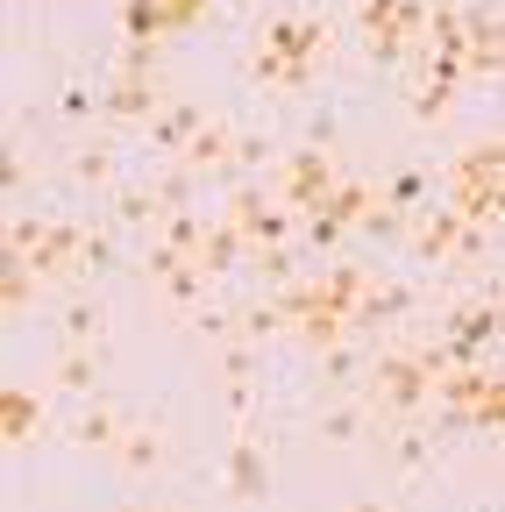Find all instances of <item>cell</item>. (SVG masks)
<instances>
[{
  "label": "cell",
  "instance_id": "cell-6",
  "mask_svg": "<svg viewBox=\"0 0 505 512\" xmlns=\"http://www.w3.org/2000/svg\"><path fill=\"white\" fill-rule=\"evenodd\" d=\"M349 512H385V505H349Z\"/></svg>",
  "mask_w": 505,
  "mask_h": 512
},
{
  "label": "cell",
  "instance_id": "cell-5",
  "mask_svg": "<svg viewBox=\"0 0 505 512\" xmlns=\"http://www.w3.org/2000/svg\"><path fill=\"white\" fill-rule=\"evenodd\" d=\"M370 392L385 399L392 413H413V399L427 392V370L420 363H385V370H370Z\"/></svg>",
  "mask_w": 505,
  "mask_h": 512
},
{
  "label": "cell",
  "instance_id": "cell-1",
  "mask_svg": "<svg viewBox=\"0 0 505 512\" xmlns=\"http://www.w3.org/2000/svg\"><path fill=\"white\" fill-rule=\"evenodd\" d=\"M321 57V22H278L264 43V72L271 79H299V64Z\"/></svg>",
  "mask_w": 505,
  "mask_h": 512
},
{
  "label": "cell",
  "instance_id": "cell-3",
  "mask_svg": "<svg viewBox=\"0 0 505 512\" xmlns=\"http://www.w3.org/2000/svg\"><path fill=\"white\" fill-rule=\"evenodd\" d=\"M328 192H335V164L328 157H292L285 164V200L292 207H328Z\"/></svg>",
  "mask_w": 505,
  "mask_h": 512
},
{
  "label": "cell",
  "instance_id": "cell-2",
  "mask_svg": "<svg viewBox=\"0 0 505 512\" xmlns=\"http://www.w3.org/2000/svg\"><path fill=\"white\" fill-rule=\"evenodd\" d=\"M456 185H463V214H470V221H477V214L491 221V214H498V150L484 143V150L463 164V178H456Z\"/></svg>",
  "mask_w": 505,
  "mask_h": 512
},
{
  "label": "cell",
  "instance_id": "cell-4",
  "mask_svg": "<svg viewBox=\"0 0 505 512\" xmlns=\"http://www.w3.org/2000/svg\"><path fill=\"white\" fill-rule=\"evenodd\" d=\"M413 242L420 249H434L441 264H463V256L477 249V235H470V221H449V214H427L420 228H413Z\"/></svg>",
  "mask_w": 505,
  "mask_h": 512
}]
</instances>
